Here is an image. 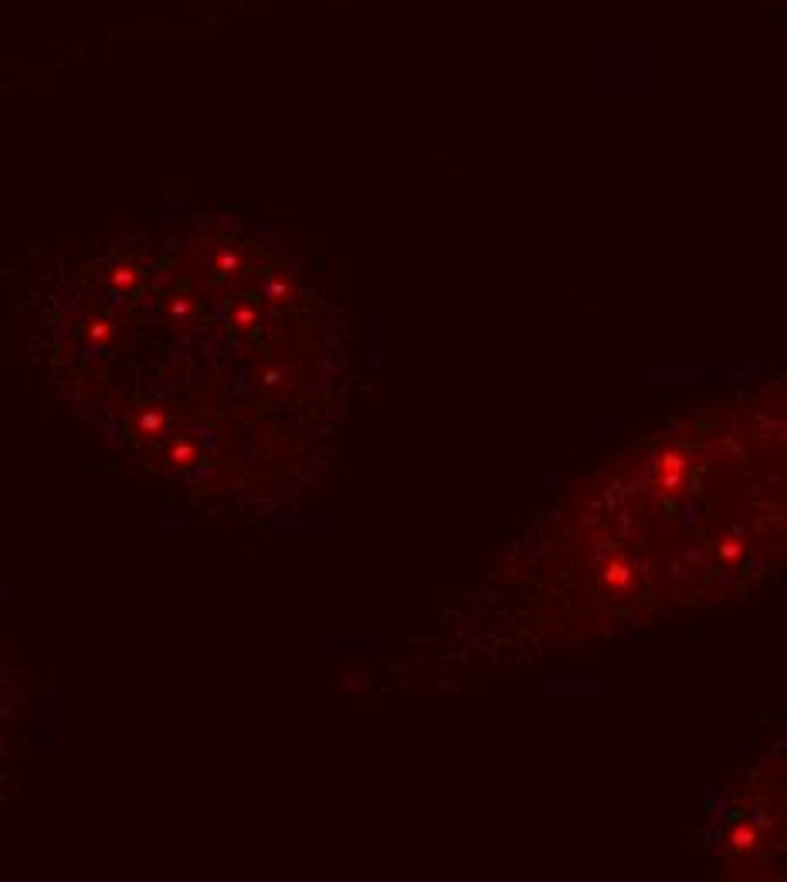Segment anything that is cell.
<instances>
[{
  "instance_id": "3",
  "label": "cell",
  "mask_w": 787,
  "mask_h": 882,
  "mask_svg": "<svg viewBox=\"0 0 787 882\" xmlns=\"http://www.w3.org/2000/svg\"><path fill=\"white\" fill-rule=\"evenodd\" d=\"M744 553V547H740V540H723V547H719V557L723 560H737Z\"/></svg>"
},
{
  "instance_id": "2",
  "label": "cell",
  "mask_w": 787,
  "mask_h": 882,
  "mask_svg": "<svg viewBox=\"0 0 787 882\" xmlns=\"http://www.w3.org/2000/svg\"><path fill=\"white\" fill-rule=\"evenodd\" d=\"M601 580H604V587H611V591H628L631 587V560L628 557H611V560L604 563V570H601Z\"/></svg>"
},
{
  "instance_id": "1",
  "label": "cell",
  "mask_w": 787,
  "mask_h": 882,
  "mask_svg": "<svg viewBox=\"0 0 787 882\" xmlns=\"http://www.w3.org/2000/svg\"><path fill=\"white\" fill-rule=\"evenodd\" d=\"M686 469H689L686 451L682 448H665L659 455V465H655V485L662 492H675L682 485V479H686Z\"/></svg>"
}]
</instances>
